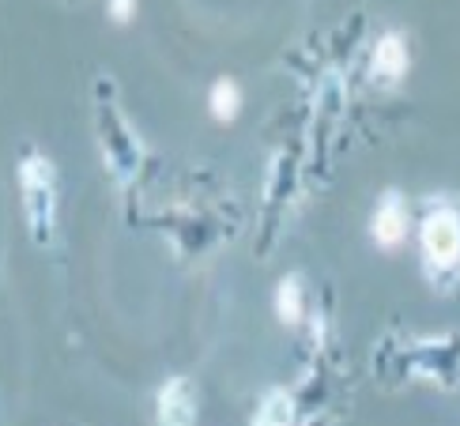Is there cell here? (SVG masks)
I'll return each mask as SVG.
<instances>
[{"instance_id":"9","label":"cell","mask_w":460,"mask_h":426,"mask_svg":"<svg viewBox=\"0 0 460 426\" xmlns=\"http://www.w3.org/2000/svg\"><path fill=\"white\" fill-rule=\"evenodd\" d=\"M110 15L113 19H128L132 15V0H110Z\"/></svg>"},{"instance_id":"2","label":"cell","mask_w":460,"mask_h":426,"mask_svg":"<svg viewBox=\"0 0 460 426\" xmlns=\"http://www.w3.org/2000/svg\"><path fill=\"white\" fill-rule=\"evenodd\" d=\"M423 253L434 268H453L460 261V219L453 211H430L423 219Z\"/></svg>"},{"instance_id":"7","label":"cell","mask_w":460,"mask_h":426,"mask_svg":"<svg viewBox=\"0 0 460 426\" xmlns=\"http://www.w3.org/2000/svg\"><path fill=\"white\" fill-rule=\"evenodd\" d=\"M212 113H216L219 121H230L238 113V87L230 84V80H219L212 87Z\"/></svg>"},{"instance_id":"10","label":"cell","mask_w":460,"mask_h":426,"mask_svg":"<svg viewBox=\"0 0 460 426\" xmlns=\"http://www.w3.org/2000/svg\"><path fill=\"white\" fill-rule=\"evenodd\" d=\"M0 422H4V419H0Z\"/></svg>"},{"instance_id":"4","label":"cell","mask_w":460,"mask_h":426,"mask_svg":"<svg viewBox=\"0 0 460 426\" xmlns=\"http://www.w3.org/2000/svg\"><path fill=\"white\" fill-rule=\"evenodd\" d=\"M404 235H408V208L396 192H389L374 211V238L385 249H393V245L404 242Z\"/></svg>"},{"instance_id":"1","label":"cell","mask_w":460,"mask_h":426,"mask_svg":"<svg viewBox=\"0 0 460 426\" xmlns=\"http://www.w3.org/2000/svg\"><path fill=\"white\" fill-rule=\"evenodd\" d=\"M23 197H27V211H31V223H34V235H46L53 226V170L46 159H27L23 170Z\"/></svg>"},{"instance_id":"6","label":"cell","mask_w":460,"mask_h":426,"mask_svg":"<svg viewBox=\"0 0 460 426\" xmlns=\"http://www.w3.org/2000/svg\"><path fill=\"white\" fill-rule=\"evenodd\" d=\"M295 422V400L287 393H268L253 415V426H291Z\"/></svg>"},{"instance_id":"5","label":"cell","mask_w":460,"mask_h":426,"mask_svg":"<svg viewBox=\"0 0 460 426\" xmlns=\"http://www.w3.org/2000/svg\"><path fill=\"white\" fill-rule=\"evenodd\" d=\"M404 68H408V46H404V38H400V34L381 38V42L374 46V72L385 75V80H396Z\"/></svg>"},{"instance_id":"8","label":"cell","mask_w":460,"mask_h":426,"mask_svg":"<svg viewBox=\"0 0 460 426\" xmlns=\"http://www.w3.org/2000/svg\"><path fill=\"white\" fill-rule=\"evenodd\" d=\"M276 306H279V317L283 321H298V314H302V287H298V280H283L279 283Z\"/></svg>"},{"instance_id":"3","label":"cell","mask_w":460,"mask_h":426,"mask_svg":"<svg viewBox=\"0 0 460 426\" xmlns=\"http://www.w3.org/2000/svg\"><path fill=\"white\" fill-rule=\"evenodd\" d=\"M159 426H193L197 422V389L189 377H170L155 400Z\"/></svg>"}]
</instances>
